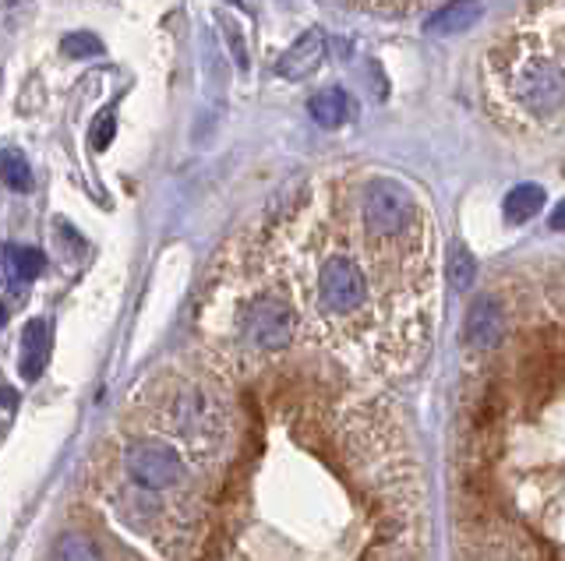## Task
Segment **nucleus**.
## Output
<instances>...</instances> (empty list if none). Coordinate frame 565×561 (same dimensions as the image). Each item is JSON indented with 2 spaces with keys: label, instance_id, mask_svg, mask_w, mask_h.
I'll use <instances>...</instances> for the list:
<instances>
[{
  "label": "nucleus",
  "instance_id": "obj_8",
  "mask_svg": "<svg viewBox=\"0 0 565 561\" xmlns=\"http://www.w3.org/2000/svg\"><path fill=\"white\" fill-rule=\"evenodd\" d=\"M502 333H506L502 307H498L491 296L474 301L463 322V343L471 346V350H491V346H498V339H502Z\"/></svg>",
  "mask_w": 565,
  "mask_h": 561
},
{
  "label": "nucleus",
  "instance_id": "obj_7",
  "mask_svg": "<svg viewBox=\"0 0 565 561\" xmlns=\"http://www.w3.org/2000/svg\"><path fill=\"white\" fill-rule=\"evenodd\" d=\"M329 57V36L321 29H308L304 36L286 49V54L280 57L276 64V75L280 78H290V81H301L315 75L321 64H326Z\"/></svg>",
  "mask_w": 565,
  "mask_h": 561
},
{
  "label": "nucleus",
  "instance_id": "obj_2",
  "mask_svg": "<svg viewBox=\"0 0 565 561\" xmlns=\"http://www.w3.org/2000/svg\"><path fill=\"white\" fill-rule=\"evenodd\" d=\"M124 473L132 476L135 487L170 491L177 484H184L188 467H184V459H181V452L173 449V445L142 438V441H132L124 449Z\"/></svg>",
  "mask_w": 565,
  "mask_h": 561
},
{
  "label": "nucleus",
  "instance_id": "obj_5",
  "mask_svg": "<svg viewBox=\"0 0 565 561\" xmlns=\"http://www.w3.org/2000/svg\"><path fill=\"white\" fill-rule=\"evenodd\" d=\"M512 92L534 117H552L565 106V71L555 60H523L512 75Z\"/></svg>",
  "mask_w": 565,
  "mask_h": 561
},
{
  "label": "nucleus",
  "instance_id": "obj_18",
  "mask_svg": "<svg viewBox=\"0 0 565 561\" xmlns=\"http://www.w3.org/2000/svg\"><path fill=\"white\" fill-rule=\"evenodd\" d=\"M113 135H117V117H113V110H103L100 117L92 121V131H89V142H92V148H103L113 142Z\"/></svg>",
  "mask_w": 565,
  "mask_h": 561
},
{
  "label": "nucleus",
  "instance_id": "obj_12",
  "mask_svg": "<svg viewBox=\"0 0 565 561\" xmlns=\"http://www.w3.org/2000/svg\"><path fill=\"white\" fill-rule=\"evenodd\" d=\"M4 269L11 276V283H32V279L46 269V258H43V251H36V247L11 244L4 251Z\"/></svg>",
  "mask_w": 565,
  "mask_h": 561
},
{
  "label": "nucleus",
  "instance_id": "obj_4",
  "mask_svg": "<svg viewBox=\"0 0 565 561\" xmlns=\"http://www.w3.org/2000/svg\"><path fill=\"white\" fill-rule=\"evenodd\" d=\"M318 301L329 315H358L368 301V279L361 266L347 255H332L318 269Z\"/></svg>",
  "mask_w": 565,
  "mask_h": 561
},
{
  "label": "nucleus",
  "instance_id": "obj_17",
  "mask_svg": "<svg viewBox=\"0 0 565 561\" xmlns=\"http://www.w3.org/2000/svg\"><path fill=\"white\" fill-rule=\"evenodd\" d=\"M103 40L92 36V32H71V36L60 40V54L64 57H75V60H86V57H100L103 54Z\"/></svg>",
  "mask_w": 565,
  "mask_h": 561
},
{
  "label": "nucleus",
  "instance_id": "obj_1",
  "mask_svg": "<svg viewBox=\"0 0 565 561\" xmlns=\"http://www.w3.org/2000/svg\"><path fill=\"white\" fill-rule=\"evenodd\" d=\"M417 198L399 180H368L361 194V220L371 237L378 240H399L410 234L417 223Z\"/></svg>",
  "mask_w": 565,
  "mask_h": 561
},
{
  "label": "nucleus",
  "instance_id": "obj_14",
  "mask_svg": "<svg viewBox=\"0 0 565 561\" xmlns=\"http://www.w3.org/2000/svg\"><path fill=\"white\" fill-rule=\"evenodd\" d=\"M0 180H4V188L19 194L32 191V167L19 148H4V153H0Z\"/></svg>",
  "mask_w": 565,
  "mask_h": 561
},
{
  "label": "nucleus",
  "instance_id": "obj_3",
  "mask_svg": "<svg viewBox=\"0 0 565 561\" xmlns=\"http://www.w3.org/2000/svg\"><path fill=\"white\" fill-rule=\"evenodd\" d=\"M297 333V315L283 296H255L240 311V336H245L255 350H286Z\"/></svg>",
  "mask_w": 565,
  "mask_h": 561
},
{
  "label": "nucleus",
  "instance_id": "obj_9",
  "mask_svg": "<svg viewBox=\"0 0 565 561\" xmlns=\"http://www.w3.org/2000/svg\"><path fill=\"white\" fill-rule=\"evenodd\" d=\"M481 19V0H449L445 8H439L425 22V32L428 36H463V32H471Z\"/></svg>",
  "mask_w": 565,
  "mask_h": 561
},
{
  "label": "nucleus",
  "instance_id": "obj_6",
  "mask_svg": "<svg viewBox=\"0 0 565 561\" xmlns=\"http://www.w3.org/2000/svg\"><path fill=\"white\" fill-rule=\"evenodd\" d=\"M167 424L181 438L202 441V438H216L223 431V414H219L216 400L205 389L188 385V389H181L170 400V406H167Z\"/></svg>",
  "mask_w": 565,
  "mask_h": 561
},
{
  "label": "nucleus",
  "instance_id": "obj_10",
  "mask_svg": "<svg viewBox=\"0 0 565 561\" xmlns=\"http://www.w3.org/2000/svg\"><path fill=\"white\" fill-rule=\"evenodd\" d=\"M50 325L43 318H32L22 333V378L25 382H36L46 371V360H50Z\"/></svg>",
  "mask_w": 565,
  "mask_h": 561
},
{
  "label": "nucleus",
  "instance_id": "obj_21",
  "mask_svg": "<svg viewBox=\"0 0 565 561\" xmlns=\"http://www.w3.org/2000/svg\"><path fill=\"white\" fill-rule=\"evenodd\" d=\"M234 4H240V0H234Z\"/></svg>",
  "mask_w": 565,
  "mask_h": 561
},
{
  "label": "nucleus",
  "instance_id": "obj_20",
  "mask_svg": "<svg viewBox=\"0 0 565 561\" xmlns=\"http://www.w3.org/2000/svg\"><path fill=\"white\" fill-rule=\"evenodd\" d=\"M8 322V307L4 304H0V325H4Z\"/></svg>",
  "mask_w": 565,
  "mask_h": 561
},
{
  "label": "nucleus",
  "instance_id": "obj_11",
  "mask_svg": "<svg viewBox=\"0 0 565 561\" xmlns=\"http://www.w3.org/2000/svg\"><path fill=\"white\" fill-rule=\"evenodd\" d=\"M308 110L321 127H343L350 121V96L343 89H321L312 96Z\"/></svg>",
  "mask_w": 565,
  "mask_h": 561
},
{
  "label": "nucleus",
  "instance_id": "obj_13",
  "mask_svg": "<svg viewBox=\"0 0 565 561\" xmlns=\"http://www.w3.org/2000/svg\"><path fill=\"white\" fill-rule=\"evenodd\" d=\"M541 209H544V188H538V184H516L506 194V220L509 223L534 220Z\"/></svg>",
  "mask_w": 565,
  "mask_h": 561
},
{
  "label": "nucleus",
  "instance_id": "obj_19",
  "mask_svg": "<svg viewBox=\"0 0 565 561\" xmlns=\"http://www.w3.org/2000/svg\"><path fill=\"white\" fill-rule=\"evenodd\" d=\"M552 229H562V234H565V202H558L555 212H552Z\"/></svg>",
  "mask_w": 565,
  "mask_h": 561
},
{
  "label": "nucleus",
  "instance_id": "obj_16",
  "mask_svg": "<svg viewBox=\"0 0 565 561\" xmlns=\"http://www.w3.org/2000/svg\"><path fill=\"white\" fill-rule=\"evenodd\" d=\"M54 561H103L100 548L86 534H60L54 543Z\"/></svg>",
  "mask_w": 565,
  "mask_h": 561
},
{
  "label": "nucleus",
  "instance_id": "obj_15",
  "mask_svg": "<svg viewBox=\"0 0 565 561\" xmlns=\"http://www.w3.org/2000/svg\"><path fill=\"white\" fill-rule=\"evenodd\" d=\"M445 272H449V287L463 293V290L474 287V279H477V261H474V255L466 251L463 244H452V247H449Z\"/></svg>",
  "mask_w": 565,
  "mask_h": 561
}]
</instances>
